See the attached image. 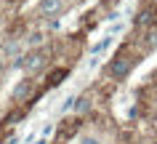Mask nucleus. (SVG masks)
Here are the masks:
<instances>
[{
	"label": "nucleus",
	"mask_w": 157,
	"mask_h": 144,
	"mask_svg": "<svg viewBox=\"0 0 157 144\" xmlns=\"http://www.w3.org/2000/svg\"><path fill=\"white\" fill-rule=\"evenodd\" d=\"M61 0H40V11L45 14V16H53V14H59L61 11Z\"/></svg>",
	"instance_id": "1"
},
{
	"label": "nucleus",
	"mask_w": 157,
	"mask_h": 144,
	"mask_svg": "<svg viewBox=\"0 0 157 144\" xmlns=\"http://www.w3.org/2000/svg\"><path fill=\"white\" fill-rule=\"evenodd\" d=\"M128 69H131V59H117L115 64L109 67V72H112V77H123Z\"/></svg>",
	"instance_id": "2"
},
{
	"label": "nucleus",
	"mask_w": 157,
	"mask_h": 144,
	"mask_svg": "<svg viewBox=\"0 0 157 144\" xmlns=\"http://www.w3.org/2000/svg\"><path fill=\"white\" fill-rule=\"evenodd\" d=\"M40 64H43V53H32V56H27V61H24L27 72H32V69H37Z\"/></svg>",
	"instance_id": "3"
},
{
	"label": "nucleus",
	"mask_w": 157,
	"mask_h": 144,
	"mask_svg": "<svg viewBox=\"0 0 157 144\" xmlns=\"http://www.w3.org/2000/svg\"><path fill=\"white\" fill-rule=\"evenodd\" d=\"M152 19H155V16H152V11H141L139 19H136V27H149V24H152Z\"/></svg>",
	"instance_id": "4"
},
{
	"label": "nucleus",
	"mask_w": 157,
	"mask_h": 144,
	"mask_svg": "<svg viewBox=\"0 0 157 144\" xmlns=\"http://www.w3.org/2000/svg\"><path fill=\"white\" fill-rule=\"evenodd\" d=\"M64 77H67V69H56V72L51 75V83H53V85H59L61 80H64Z\"/></svg>",
	"instance_id": "5"
},
{
	"label": "nucleus",
	"mask_w": 157,
	"mask_h": 144,
	"mask_svg": "<svg viewBox=\"0 0 157 144\" xmlns=\"http://www.w3.org/2000/svg\"><path fill=\"white\" fill-rule=\"evenodd\" d=\"M77 110H80V112L88 110V96H80V99H77Z\"/></svg>",
	"instance_id": "6"
},
{
	"label": "nucleus",
	"mask_w": 157,
	"mask_h": 144,
	"mask_svg": "<svg viewBox=\"0 0 157 144\" xmlns=\"http://www.w3.org/2000/svg\"><path fill=\"white\" fill-rule=\"evenodd\" d=\"M27 91H29V83H21V85L16 88V99H19V96H24Z\"/></svg>",
	"instance_id": "7"
},
{
	"label": "nucleus",
	"mask_w": 157,
	"mask_h": 144,
	"mask_svg": "<svg viewBox=\"0 0 157 144\" xmlns=\"http://www.w3.org/2000/svg\"><path fill=\"white\" fill-rule=\"evenodd\" d=\"M43 43V35H32V37H29V45H40Z\"/></svg>",
	"instance_id": "8"
},
{
	"label": "nucleus",
	"mask_w": 157,
	"mask_h": 144,
	"mask_svg": "<svg viewBox=\"0 0 157 144\" xmlns=\"http://www.w3.org/2000/svg\"><path fill=\"white\" fill-rule=\"evenodd\" d=\"M147 43L152 45V48H155V45H157V32H152V35H149V40H147Z\"/></svg>",
	"instance_id": "9"
},
{
	"label": "nucleus",
	"mask_w": 157,
	"mask_h": 144,
	"mask_svg": "<svg viewBox=\"0 0 157 144\" xmlns=\"http://www.w3.org/2000/svg\"><path fill=\"white\" fill-rule=\"evenodd\" d=\"M83 144H99V139H91L88 136V139H83Z\"/></svg>",
	"instance_id": "10"
}]
</instances>
